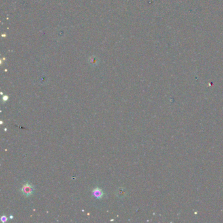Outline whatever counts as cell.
Segmentation results:
<instances>
[{
	"label": "cell",
	"instance_id": "1",
	"mask_svg": "<svg viewBox=\"0 0 223 223\" xmlns=\"http://www.w3.org/2000/svg\"><path fill=\"white\" fill-rule=\"evenodd\" d=\"M34 189L32 185H31L30 183L26 182L25 184H24L23 187L21 189V192L25 196H30L34 193Z\"/></svg>",
	"mask_w": 223,
	"mask_h": 223
},
{
	"label": "cell",
	"instance_id": "2",
	"mask_svg": "<svg viewBox=\"0 0 223 223\" xmlns=\"http://www.w3.org/2000/svg\"><path fill=\"white\" fill-rule=\"evenodd\" d=\"M92 195L96 199H101L104 196V193L101 189L97 187V188L93 189V191H92Z\"/></svg>",
	"mask_w": 223,
	"mask_h": 223
},
{
	"label": "cell",
	"instance_id": "3",
	"mask_svg": "<svg viewBox=\"0 0 223 223\" xmlns=\"http://www.w3.org/2000/svg\"><path fill=\"white\" fill-rule=\"evenodd\" d=\"M116 194H117L118 198H124L126 194V189L123 188V187H119L117 189V192H116Z\"/></svg>",
	"mask_w": 223,
	"mask_h": 223
},
{
	"label": "cell",
	"instance_id": "4",
	"mask_svg": "<svg viewBox=\"0 0 223 223\" xmlns=\"http://www.w3.org/2000/svg\"><path fill=\"white\" fill-rule=\"evenodd\" d=\"M1 220L3 222H5L7 220V218L6 216L3 215V216H2V217H1Z\"/></svg>",
	"mask_w": 223,
	"mask_h": 223
},
{
	"label": "cell",
	"instance_id": "5",
	"mask_svg": "<svg viewBox=\"0 0 223 223\" xmlns=\"http://www.w3.org/2000/svg\"><path fill=\"white\" fill-rule=\"evenodd\" d=\"M8 98H9V97L7 96H3V101H6L8 99Z\"/></svg>",
	"mask_w": 223,
	"mask_h": 223
},
{
	"label": "cell",
	"instance_id": "6",
	"mask_svg": "<svg viewBox=\"0 0 223 223\" xmlns=\"http://www.w3.org/2000/svg\"><path fill=\"white\" fill-rule=\"evenodd\" d=\"M10 218L11 219H13V216H10Z\"/></svg>",
	"mask_w": 223,
	"mask_h": 223
}]
</instances>
